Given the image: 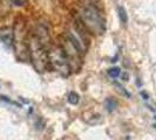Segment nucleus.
<instances>
[{
    "instance_id": "1",
    "label": "nucleus",
    "mask_w": 156,
    "mask_h": 140,
    "mask_svg": "<svg viewBox=\"0 0 156 140\" xmlns=\"http://www.w3.org/2000/svg\"><path fill=\"white\" fill-rule=\"evenodd\" d=\"M80 16L88 33H92L93 35L103 34L106 25H105V19L102 16L101 12L99 11V8L95 7L94 5H85L81 8Z\"/></svg>"
},
{
    "instance_id": "2",
    "label": "nucleus",
    "mask_w": 156,
    "mask_h": 140,
    "mask_svg": "<svg viewBox=\"0 0 156 140\" xmlns=\"http://www.w3.org/2000/svg\"><path fill=\"white\" fill-rule=\"evenodd\" d=\"M28 57L32 61L34 69L38 72H44L48 64V54L46 46L38 39L35 34H32L28 38Z\"/></svg>"
},
{
    "instance_id": "3",
    "label": "nucleus",
    "mask_w": 156,
    "mask_h": 140,
    "mask_svg": "<svg viewBox=\"0 0 156 140\" xmlns=\"http://www.w3.org/2000/svg\"><path fill=\"white\" fill-rule=\"evenodd\" d=\"M47 54H48V62L52 64L55 71H58L63 77L69 76L72 68L61 46L49 47V49H47Z\"/></svg>"
},
{
    "instance_id": "4",
    "label": "nucleus",
    "mask_w": 156,
    "mask_h": 140,
    "mask_svg": "<svg viewBox=\"0 0 156 140\" xmlns=\"http://www.w3.org/2000/svg\"><path fill=\"white\" fill-rule=\"evenodd\" d=\"M13 32H14L13 47L16 49L18 58L23 61L28 57V46H27L28 39L25 38V28L23 23H18L16 27H14Z\"/></svg>"
},
{
    "instance_id": "5",
    "label": "nucleus",
    "mask_w": 156,
    "mask_h": 140,
    "mask_svg": "<svg viewBox=\"0 0 156 140\" xmlns=\"http://www.w3.org/2000/svg\"><path fill=\"white\" fill-rule=\"evenodd\" d=\"M0 40L6 47H13L14 40V32L11 27H2L0 29Z\"/></svg>"
},
{
    "instance_id": "6",
    "label": "nucleus",
    "mask_w": 156,
    "mask_h": 140,
    "mask_svg": "<svg viewBox=\"0 0 156 140\" xmlns=\"http://www.w3.org/2000/svg\"><path fill=\"white\" fill-rule=\"evenodd\" d=\"M117 12H119V19L121 20V22L126 25V23L128 22V14H127L126 9L122 6H120V7L117 8Z\"/></svg>"
},
{
    "instance_id": "7",
    "label": "nucleus",
    "mask_w": 156,
    "mask_h": 140,
    "mask_svg": "<svg viewBox=\"0 0 156 140\" xmlns=\"http://www.w3.org/2000/svg\"><path fill=\"white\" fill-rule=\"evenodd\" d=\"M105 105H106V109H107L108 112H113L114 110L116 109V106H117L116 102L114 101L113 98H108V99H106Z\"/></svg>"
},
{
    "instance_id": "8",
    "label": "nucleus",
    "mask_w": 156,
    "mask_h": 140,
    "mask_svg": "<svg viewBox=\"0 0 156 140\" xmlns=\"http://www.w3.org/2000/svg\"><path fill=\"white\" fill-rule=\"evenodd\" d=\"M108 75L112 78H117L121 76V69L119 67H114V68H110L108 70Z\"/></svg>"
},
{
    "instance_id": "9",
    "label": "nucleus",
    "mask_w": 156,
    "mask_h": 140,
    "mask_svg": "<svg viewBox=\"0 0 156 140\" xmlns=\"http://www.w3.org/2000/svg\"><path fill=\"white\" fill-rule=\"evenodd\" d=\"M68 102L72 105H76L79 103V95L76 92H70L68 96Z\"/></svg>"
}]
</instances>
